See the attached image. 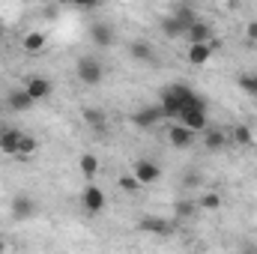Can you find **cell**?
Returning <instances> with one entry per match:
<instances>
[{
  "mask_svg": "<svg viewBox=\"0 0 257 254\" xmlns=\"http://www.w3.org/2000/svg\"><path fill=\"white\" fill-rule=\"evenodd\" d=\"M159 108H162V114H165L168 120L177 123L186 111H192V108H206V99H203L200 93H194L189 84H168V87L159 90Z\"/></svg>",
  "mask_w": 257,
  "mask_h": 254,
  "instance_id": "6da1fadb",
  "label": "cell"
},
{
  "mask_svg": "<svg viewBox=\"0 0 257 254\" xmlns=\"http://www.w3.org/2000/svg\"><path fill=\"white\" fill-rule=\"evenodd\" d=\"M194 21H197V15H194L192 6H174L171 15L162 18V33L171 36V39H180V36L189 33V27H192Z\"/></svg>",
  "mask_w": 257,
  "mask_h": 254,
  "instance_id": "7a4b0ae2",
  "label": "cell"
},
{
  "mask_svg": "<svg viewBox=\"0 0 257 254\" xmlns=\"http://www.w3.org/2000/svg\"><path fill=\"white\" fill-rule=\"evenodd\" d=\"M105 63L99 60V57H93V54H84V57H78V63H75V75H78V81L81 84H87V87H99L102 81H105Z\"/></svg>",
  "mask_w": 257,
  "mask_h": 254,
  "instance_id": "3957f363",
  "label": "cell"
},
{
  "mask_svg": "<svg viewBox=\"0 0 257 254\" xmlns=\"http://www.w3.org/2000/svg\"><path fill=\"white\" fill-rule=\"evenodd\" d=\"M90 42H93L96 48H114V42H117V30H114V24H108V21H96V24H90Z\"/></svg>",
  "mask_w": 257,
  "mask_h": 254,
  "instance_id": "277c9868",
  "label": "cell"
},
{
  "mask_svg": "<svg viewBox=\"0 0 257 254\" xmlns=\"http://www.w3.org/2000/svg\"><path fill=\"white\" fill-rule=\"evenodd\" d=\"M132 177H135L141 186H153V183L162 177V168H159L153 159H138V162L132 165Z\"/></svg>",
  "mask_w": 257,
  "mask_h": 254,
  "instance_id": "5b68a950",
  "label": "cell"
},
{
  "mask_svg": "<svg viewBox=\"0 0 257 254\" xmlns=\"http://www.w3.org/2000/svg\"><path fill=\"white\" fill-rule=\"evenodd\" d=\"M138 230L153 233V236H171V233H174V221H168V218H162V215H144V218L138 221Z\"/></svg>",
  "mask_w": 257,
  "mask_h": 254,
  "instance_id": "8992f818",
  "label": "cell"
},
{
  "mask_svg": "<svg viewBox=\"0 0 257 254\" xmlns=\"http://www.w3.org/2000/svg\"><path fill=\"white\" fill-rule=\"evenodd\" d=\"M81 203H84V209L90 215H96V212H102L108 206V197H105V191L99 189V186H87V189L81 191Z\"/></svg>",
  "mask_w": 257,
  "mask_h": 254,
  "instance_id": "52a82bcc",
  "label": "cell"
},
{
  "mask_svg": "<svg viewBox=\"0 0 257 254\" xmlns=\"http://www.w3.org/2000/svg\"><path fill=\"white\" fill-rule=\"evenodd\" d=\"M159 120H165V114H162L159 105H144V108H138V111L132 114V123L138 129H153Z\"/></svg>",
  "mask_w": 257,
  "mask_h": 254,
  "instance_id": "ba28073f",
  "label": "cell"
},
{
  "mask_svg": "<svg viewBox=\"0 0 257 254\" xmlns=\"http://www.w3.org/2000/svg\"><path fill=\"white\" fill-rule=\"evenodd\" d=\"M186 39H189V45H209V42L215 39V36H212V24L203 21V18H197L192 27H189Z\"/></svg>",
  "mask_w": 257,
  "mask_h": 254,
  "instance_id": "9c48e42d",
  "label": "cell"
},
{
  "mask_svg": "<svg viewBox=\"0 0 257 254\" xmlns=\"http://www.w3.org/2000/svg\"><path fill=\"white\" fill-rule=\"evenodd\" d=\"M24 90H27V96H30L33 102H42V99H48V96H51L54 84H51L48 78H39V75H33V78H27Z\"/></svg>",
  "mask_w": 257,
  "mask_h": 254,
  "instance_id": "30bf717a",
  "label": "cell"
},
{
  "mask_svg": "<svg viewBox=\"0 0 257 254\" xmlns=\"http://www.w3.org/2000/svg\"><path fill=\"white\" fill-rule=\"evenodd\" d=\"M12 215H15L18 221L33 218V215H36V200L27 197V194H15V197H12Z\"/></svg>",
  "mask_w": 257,
  "mask_h": 254,
  "instance_id": "8fae6325",
  "label": "cell"
},
{
  "mask_svg": "<svg viewBox=\"0 0 257 254\" xmlns=\"http://www.w3.org/2000/svg\"><path fill=\"white\" fill-rule=\"evenodd\" d=\"M177 123L186 126V129H192L194 135H197V132H206V123H209V120H206V108H192V111H186Z\"/></svg>",
  "mask_w": 257,
  "mask_h": 254,
  "instance_id": "7c38bea8",
  "label": "cell"
},
{
  "mask_svg": "<svg viewBox=\"0 0 257 254\" xmlns=\"http://www.w3.org/2000/svg\"><path fill=\"white\" fill-rule=\"evenodd\" d=\"M168 141H171V147H177V150H189L194 144V132L186 126H180V123H174V126L168 129Z\"/></svg>",
  "mask_w": 257,
  "mask_h": 254,
  "instance_id": "4fadbf2b",
  "label": "cell"
},
{
  "mask_svg": "<svg viewBox=\"0 0 257 254\" xmlns=\"http://www.w3.org/2000/svg\"><path fill=\"white\" fill-rule=\"evenodd\" d=\"M230 144V138L224 135V129H206L203 132V147L209 150V153H218V150H224Z\"/></svg>",
  "mask_w": 257,
  "mask_h": 254,
  "instance_id": "5bb4252c",
  "label": "cell"
},
{
  "mask_svg": "<svg viewBox=\"0 0 257 254\" xmlns=\"http://www.w3.org/2000/svg\"><path fill=\"white\" fill-rule=\"evenodd\" d=\"M18 147H21V132H18V129H6V132H0V153H6V156H18Z\"/></svg>",
  "mask_w": 257,
  "mask_h": 254,
  "instance_id": "9a60e30c",
  "label": "cell"
},
{
  "mask_svg": "<svg viewBox=\"0 0 257 254\" xmlns=\"http://www.w3.org/2000/svg\"><path fill=\"white\" fill-rule=\"evenodd\" d=\"M6 105H9V111L24 114V111H30V108H33V99L27 96V90H12V93L6 96Z\"/></svg>",
  "mask_w": 257,
  "mask_h": 254,
  "instance_id": "2e32d148",
  "label": "cell"
},
{
  "mask_svg": "<svg viewBox=\"0 0 257 254\" xmlns=\"http://www.w3.org/2000/svg\"><path fill=\"white\" fill-rule=\"evenodd\" d=\"M128 57H132V60H141V63H150V60H153V45L144 42V39H138V42L128 45Z\"/></svg>",
  "mask_w": 257,
  "mask_h": 254,
  "instance_id": "e0dca14e",
  "label": "cell"
},
{
  "mask_svg": "<svg viewBox=\"0 0 257 254\" xmlns=\"http://www.w3.org/2000/svg\"><path fill=\"white\" fill-rule=\"evenodd\" d=\"M81 120H84L90 129H105L108 114H105L102 108H84V111H81Z\"/></svg>",
  "mask_w": 257,
  "mask_h": 254,
  "instance_id": "ac0fdd59",
  "label": "cell"
},
{
  "mask_svg": "<svg viewBox=\"0 0 257 254\" xmlns=\"http://www.w3.org/2000/svg\"><path fill=\"white\" fill-rule=\"evenodd\" d=\"M230 144H236V147H251V144H254V132L239 123V126L230 129Z\"/></svg>",
  "mask_w": 257,
  "mask_h": 254,
  "instance_id": "d6986e66",
  "label": "cell"
},
{
  "mask_svg": "<svg viewBox=\"0 0 257 254\" xmlns=\"http://www.w3.org/2000/svg\"><path fill=\"white\" fill-rule=\"evenodd\" d=\"M212 51H215L212 42H209V45H192V48H189V63L192 66H203L209 57H212Z\"/></svg>",
  "mask_w": 257,
  "mask_h": 254,
  "instance_id": "ffe728a7",
  "label": "cell"
},
{
  "mask_svg": "<svg viewBox=\"0 0 257 254\" xmlns=\"http://www.w3.org/2000/svg\"><path fill=\"white\" fill-rule=\"evenodd\" d=\"M21 48H24L27 54H39V51L45 48V33H36V30H33V33H27V36H24V42H21Z\"/></svg>",
  "mask_w": 257,
  "mask_h": 254,
  "instance_id": "44dd1931",
  "label": "cell"
},
{
  "mask_svg": "<svg viewBox=\"0 0 257 254\" xmlns=\"http://www.w3.org/2000/svg\"><path fill=\"white\" fill-rule=\"evenodd\" d=\"M197 209H206V212L221 209V194H218V191H203L200 200H197Z\"/></svg>",
  "mask_w": 257,
  "mask_h": 254,
  "instance_id": "7402d4cb",
  "label": "cell"
},
{
  "mask_svg": "<svg viewBox=\"0 0 257 254\" xmlns=\"http://www.w3.org/2000/svg\"><path fill=\"white\" fill-rule=\"evenodd\" d=\"M197 212H200V209H197V200H186V197H183V200L174 203V215H177V218H194Z\"/></svg>",
  "mask_w": 257,
  "mask_h": 254,
  "instance_id": "603a6c76",
  "label": "cell"
},
{
  "mask_svg": "<svg viewBox=\"0 0 257 254\" xmlns=\"http://www.w3.org/2000/svg\"><path fill=\"white\" fill-rule=\"evenodd\" d=\"M78 165H81V174H84V177H96V174H99V159H96L93 153H84Z\"/></svg>",
  "mask_w": 257,
  "mask_h": 254,
  "instance_id": "cb8c5ba5",
  "label": "cell"
},
{
  "mask_svg": "<svg viewBox=\"0 0 257 254\" xmlns=\"http://www.w3.org/2000/svg\"><path fill=\"white\" fill-rule=\"evenodd\" d=\"M36 138L33 135H21V147H18V156H33L36 153Z\"/></svg>",
  "mask_w": 257,
  "mask_h": 254,
  "instance_id": "d4e9b609",
  "label": "cell"
},
{
  "mask_svg": "<svg viewBox=\"0 0 257 254\" xmlns=\"http://www.w3.org/2000/svg\"><path fill=\"white\" fill-rule=\"evenodd\" d=\"M239 87H242L248 96L257 99V75H239Z\"/></svg>",
  "mask_w": 257,
  "mask_h": 254,
  "instance_id": "484cf974",
  "label": "cell"
},
{
  "mask_svg": "<svg viewBox=\"0 0 257 254\" xmlns=\"http://www.w3.org/2000/svg\"><path fill=\"white\" fill-rule=\"evenodd\" d=\"M120 189L128 191V194H138V191H141V183H138L132 174H123V177H120Z\"/></svg>",
  "mask_w": 257,
  "mask_h": 254,
  "instance_id": "4316f807",
  "label": "cell"
},
{
  "mask_svg": "<svg viewBox=\"0 0 257 254\" xmlns=\"http://www.w3.org/2000/svg\"><path fill=\"white\" fill-rule=\"evenodd\" d=\"M200 183H203V177H200V174H186V180H183V186H186V189H197Z\"/></svg>",
  "mask_w": 257,
  "mask_h": 254,
  "instance_id": "83f0119b",
  "label": "cell"
},
{
  "mask_svg": "<svg viewBox=\"0 0 257 254\" xmlns=\"http://www.w3.org/2000/svg\"><path fill=\"white\" fill-rule=\"evenodd\" d=\"M245 39H248V42H257V21H248V27H245Z\"/></svg>",
  "mask_w": 257,
  "mask_h": 254,
  "instance_id": "f1b7e54d",
  "label": "cell"
},
{
  "mask_svg": "<svg viewBox=\"0 0 257 254\" xmlns=\"http://www.w3.org/2000/svg\"><path fill=\"white\" fill-rule=\"evenodd\" d=\"M6 251V242H3V233H0V254Z\"/></svg>",
  "mask_w": 257,
  "mask_h": 254,
  "instance_id": "f546056e",
  "label": "cell"
},
{
  "mask_svg": "<svg viewBox=\"0 0 257 254\" xmlns=\"http://www.w3.org/2000/svg\"><path fill=\"white\" fill-rule=\"evenodd\" d=\"M242 254H257V251H254V248H248V251H242Z\"/></svg>",
  "mask_w": 257,
  "mask_h": 254,
  "instance_id": "4dcf8cb0",
  "label": "cell"
},
{
  "mask_svg": "<svg viewBox=\"0 0 257 254\" xmlns=\"http://www.w3.org/2000/svg\"><path fill=\"white\" fill-rule=\"evenodd\" d=\"M0 39H3V21H0Z\"/></svg>",
  "mask_w": 257,
  "mask_h": 254,
  "instance_id": "1f68e13d",
  "label": "cell"
}]
</instances>
